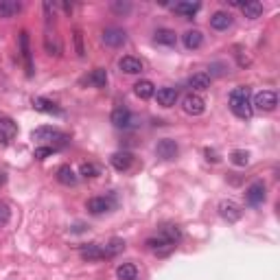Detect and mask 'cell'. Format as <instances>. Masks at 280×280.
<instances>
[{"label": "cell", "mask_w": 280, "mask_h": 280, "mask_svg": "<svg viewBox=\"0 0 280 280\" xmlns=\"http://www.w3.org/2000/svg\"><path fill=\"white\" fill-rule=\"evenodd\" d=\"M230 110L236 118H243V121H250L254 108H252V101H250V88H243L238 86L230 92Z\"/></svg>", "instance_id": "obj_1"}, {"label": "cell", "mask_w": 280, "mask_h": 280, "mask_svg": "<svg viewBox=\"0 0 280 280\" xmlns=\"http://www.w3.org/2000/svg\"><path fill=\"white\" fill-rule=\"evenodd\" d=\"M276 105H278V94L274 92V90H263V92H258L256 96H254L252 108H256L261 112H274Z\"/></svg>", "instance_id": "obj_2"}, {"label": "cell", "mask_w": 280, "mask_h": 280, "mask_svg": "<svg viewBox=\"0 0 280 280\" xmlns=\"http://www.w3.org/2000/svg\"><path fill=\"white\" fill-rule=\"evenodd\" d=\"M182 110H184L186 114H191V116H202V114L206 112V101H204L199 94L188 92V94L182 98Z\"/></svg>", "instance_id": "obj_3"}, {"label": "cell", "mask_w": 280, "mask_h": 280, "mask_svg": "<svg viewBox=\"0 0 280 280\" xmlns=\"http://www.w3.org/2000/svg\"><path fill=\"white\" fill-rule=\"evenodd\" d=\"M219 215L224 217L228 224H236V221L241 219L243 210H241V206H238L236 202H232V199H224V202H219Z\"/></svg>", "instance_id": "obj_4"}, {"label": "cell", "mask_w": 280, "mask_h": 280, "mask_svg": "<svg viewBox=\"0 0 280 280\" xmlns=\"http://www.w3.org/2000/svg\"><path fill=\"white\" fill-rule=\"evenodd\" d=\"M101 39H103V44H105V46L118 48V46H123V44L127 42V33L123 31V29H118V27H110V29H105V31H103Z\"/></svg>", "instance_id": "obj_5"}, {"label": "cell", "mask_w": 280, "mask_h": 280, "mask_svg": "<svg viewBox=\"0 0 280 280\" xmlns=\"http://www.w3.org/2000/svg\"><path fill=\"white\" fill-rule=\"evenodd\" d=\"M114 197H92L88 204H86V208L90 215H103V212H108L114 208Z\"/></svg>", "instance_id": "obj_6"}, {"label": "cell", "mask_w": 280, "mask_h": 280, "mask_svg": "<svg viewBox=\"0 0 280 280\" xmlns=\"http://www.w3.org/2000/svg\"><path fill=\"white\" fill-rule=\"evenodd\" d=\"M33 108L42 114H48V116H64V110L57 105L51 98H44V96H35L33 98Z\"/></svg>", "instance_id": "obj_7"}, {"label": "cell", "mask_w": 280, "mask_h": 280, "mask_svg": "<svg viewBox=\"0 0 280 280\" xmlns=\"http://www.w3.org/2000/svg\"><path fill=\"white\" fill-rule=\"evenodd\" d=\"M33 140H42V143H48V140H53V143H66L68 136H64L62 131H57L53 127H37V129H33Z\"/></svg>", "instance_id": "obj_8"}, {"label": "cell", "mask_w": 280, "mask_h": 280, "mask_svg": "<svg viewBox=\"0 0 280 280\" xmlns=\"http://www.w3.org/2000/svg\"><path fill=\"white\" fill-rule=\"evenodd\" d=\"M155 153H158V158H162V160H175L177 153H179V147H177L175 140L164 138L158 143V147H155Z\"/></svg>", "instance_id": "obj_9"}, {"label": "cell", "mask_w": 280, "mask_h": 280, "mask_svg": "<svg viewBox=\"0 0 280 280\" xmlns=\"http://www.w3.org/2000/svg\"><path fill=\"white\" fill-rule=\"evenodd\" d=\"M15 136H18V125L11 118L0 116V145H9Z\"/></svg>", "instance_id": "obj_10"}, {"label": "cell", "mask_w": 280, "mask_h": 280, "mask_svg": "<svg viewBox=\"0 0 280 280\" xmlns=\"http://www.w3.org/2000/svg\"><path fill=\"white\" fill-rule=\"evenodd\" d=\"M44 51H46V55H51V57H59L62 55V39L51 29H46V33H44Z\"/></svg>", "instance_id": "obj_11"}, {"label": "cell", "mask_w": 280, "mask_h": 280, "mask_svg": "<svg viewBox=\"0 0 280 280\" xmlns=\"http://www.w3.org/2000/svg\"><path fill=\"white\" fill-rule=\"evenodd\" d=\"M20 51H22V59H24V66H27V77H33V57H31V46H29V33L22 31L20 33Z\"/></svg>", "instance_id": "obj_12"}, {"label": "cell", "mask_w": 280, "mask_h": 280, "mask_svg": "<svg viewBox=\"0 0 280 280\" xmlns=\"http://www.w3.org/2000/svg\"><path fill=\"white\" fill-rule=\"evenodd\" d=\"M245 199H248L250 206H258L265 202V184L263 182H254L248 186V191H245Z\"/></svg>", "instance_id": "obj_13"}, {"label": "cell", "mask_w": 280, "mask_h": 280, "mask_svg": "<svg viewBox=\"0 0 280 280\" xmlns=\"http://www.w3.org/2000/svg\"><path fill=\"white\" fill-rule=\"evenodd\" d=\"M118 68H121V72H125V75H140V72H143V62H140L138 57L125 55V57H121Z\"/></svg>", "instance_id": "obj_14"}, {"label": "cell", "mask_w": 280, "mask_h": 280, "mask_svg": "<svg viewBox=\"0 0 280 280\" xmlns=\"http://www.w3.org/2000/svg\"><path fill=\"white\" fill-rule=\"evenodd\" d=\"M112 123H114V127H131L134 125V114H131L127 108H116L112 112Z\"/></svg>", "instance_id": "obj_15"}, {"label": "cell", "mask_w": 280, "mask_h": 280, "mask_svg": "<svg viewBox=\"0 0 280 280\" xmlns=\"http://www.w3.org/2000/svg\"><path fill=\"white\" fill-rule=\"evenodd\" d=\"M147 248H149L151 252H155L158 256H167L175 245L169 243L167 238H162V236H155V238H147Z\"/></svg>", "instance_id": "obj_16"}, {"label": "cell", "mask_w": 280, "mask_h": 280, "mask_svg": "<svg viewBox=\"0 0 280 280\" xmlns=\"http://www.w3.org/2000/svg\"><path fill=\"white\" fill-rule=\"evenodd\" d=\"M177 88H160L155 98H158V105L162 108H173V105L177 103Z\"/></svg>", "instance_id": "obj_17"}, {"label": "cell", "mask_w": 280, "mask_h": 280, "mask_svg": "<svg viewBox=\"0 0 280 280\" xmlns=\"http://www.w3.org/2000/svg\"><path fill=\"white\" fill-rule=\"evenodd\" d=\"M110 164H112V167L116 169V171H127L131 164H134V155H131L129 151H116V153H114L112 158H110Z\"/></svg>", "instance_id": "obj_18"}, {"label": "cell", "mask_w": 280, "mask_h": 280, "mask_svg": "<svg viewBox=\"0 0 280 280\" xmlns=\"http://www.w3.org/2000/svg\"><path fill=\"white\" fill-rule=\"evenodd\" d=\"M79 254L84 261H98V258H103V245L101 243H86V245H81Z\"/></svg>", "instance_id": "obj_19"}, {"label": "cell", "mask_w": 280, "mask_h": 280, "mask_svg": "<svg viewBox=\"0 0 280 280\" xmlns=\"http://www.w3.org/2000/svg\"><path fill=\"white\" fill-rule=\"evenodd\" d=\"M57 179H59L64 186H75L79 182V175L72 171L70 164H62V167L57 169Z\"/></svg>", "instance_id": "obj_20"}, {"label": "cell", "mask_w": 280, "mask_h": 280, "mask_svg": "<svg viewBox=\"0 0 280 280\" xmlns=\"http://www.w3.org/2000/svg\"><path fill=\"white\" fill-rule=\"evenodd\" d=\"M210 81H212V77L208 72H195V75L188 79V88L197 90V92H204V90L210 88Z\"/></svg>", "instance_id": "obj_21"}, {"label": "cell", "mask_w": 280, "mask_h": 280, "mask_svg": "<svg viewBox=\"0 0 280 280\" xmlns=\"http://www.w3.org/2000/svg\"><path fill=\"white\" fill-rule=\"evenodd\" d=\"M171 9L175 11V13H179V15H184L186 20H193L195 13L202 9V5L199 3H177V5H173Z\"/></svg>", "instance_id": "obj_22"}, {"label": "cell", "mask_w": 280, "mask_h": 280, "mask_svg": "<svg viewBox=\"0 0 280 280\" xmlns=\"http://www.w3.org/2000/svg\"><path fill=\"white\" fill-rule=\"evenodd\" d=\"M182 42H184V46L188 48V51H195V48H199L204 44V35H202V31L191 29L182 35Z\"/></svg>", "instance_id": "obj_23"}, {"label": "cell", "mask_w": 280, "mask_h": 280, "mask_svg": "<svg viewBox=\"0 0 280 280\" xmlns=\"http://www.w3.org/2000/svg\"><path fill=\"white\" fill-rule=\"evenodd\" d=\"M134 92H136L138 98H143V101H147V98L155 96V86H153V81L143 79V81H138V84L134 86Z\"/></svg>", "instance_id": "obj_24"}, {"label": "cell", "mask_w": 280, "mask_h": 280, "mask_svg": "<svg viewBox=\"0 0 280 280\" xmlns=\"http://www.w3.org/2000/svg\"><path fill=\"white\" fill-rule=\"evenodd\" d=\"M210 27L215 31H226L232 27V15L226 13V11H217L215 15L210 18Z\"/></svg>", "instance_id": "obj_25"}, {"label": "cell", "mask_w": 280, "mask_h": 280, "mask_svg": "<svg viewBox=\"0 0 280 280\" xmlns=\"http://www.w3.org/2000/svg\"><path fill=\"white\" fill-rule=\"evenodd\" d=\"M153 39H155V44H162V46H175L177 35H175V31H171V29H158Z\"/></svg>", "instance_id": "obj_26"}, {"label": "cell", "mask_w": 280, "mask_h": 280, "mask_svg": "<svg viewBox=\"0 0 280 280\" xmlns=\"http://www.w3.org/2000/svg\"><path fill=\"white\" fill-rule=\"evenodd\" d=\"M138 267L134 265V263H121L118 269H116V276L118 280H138Z\"/></svg>", "instance_id": "obj_27"}, {"label": "cell", "mask_w": 280, "mask_h": 280, "mask_svg": "<svg viewBox=\"0 0 280 280\" xmlns=\"http://www.w3.org/2000/svg\"><path fill=\"white\" fill-rule=\"evenodd\" d=\"M22 9L20 3H15V0H3L0 3V18H13V15H18Z\"/></svg>", "instance_id": "obj_28"}, {"label": "cell", "mask_w": 280, "mask_h": 280, "mask_svg": "<svg viewBox=\"0 0 280 280\" xmlns=\"http://www.w3.org/2000/svg\"><path fill=\"white\" fill-rule=\"evenodd\" d=\"M123 248H125L123 238H112L108 245H103V258H114L118 252H123Z\"/></svg>", "instance_id": "obj_29"}, {"label": "cell", "mask_w": 280, "mask_h": 280, "mask_svg": "<svg viewBox=\"0 0 280 280\" xmlns=\"http://www.w3.org/2000/svg\"><path fill=\"white\" fill-rule=\"evenodd\" d=\"M160 236H162V238H167L169 243L177 245L179 241H182V230H179L177 226H164V228H162V232H160Z\"/></svg>", "instance_id": "obj_30"}, {"label": "cell", "mask_w": 280, "mask_h": 280, "mask_svg": "<svg viewBox=\"0 0 280 280\" xmlns=\"http://www.w3.org/2000/svg\"><path fill=\"white\" fill-rule=\"evenodd\" d=\"M241 11H243V15L248 20H256V18H261V15H263V5L256 3V0H254V3H245L241 7Z\"/></svg>", "instance_id": "obj_31"}, {"label": "cell", "mask_w": 280, "mask_h": 280, "mask_svg": "<svg viewBox=\"0 0 280 280\" xmlns=\"http://www.w3.org/2000/svg\"><path fill=\"white\" fill-rule=\"evenodd\" d=\"M88 84H92L96 88H105V84H108V72H105V68H94L92 75L88 77Z\"/></svg>", "instance_id": "obj_32"}, {"label": "cell", "mask_w": 280, "mask_h": 280, "mask_svg": "<svg viewBox=\"0 0 280 280\" xmlns=\"http://www.w3.org/2000/svg\"><path fill=\"white\" fill-rule=\"evenodd\" d=\"M230 160H232V164H236V167H248L250 164V153L243 151V149H236L230 153Z\"/></svg>", "instance_id": "obj_33"}, {"label": "cell", "mask_w": 280, "mask_h": 280, "mask_svg": "<svg viewBox=\"0 0 280 280\" xmlns=\"http://www.w3.org/2000/svg\"><path fill=\"white\" fill-rule=\"evenodd\" d=\"M79 175L86 177V179H92V177L98 175V167H96V164H92V162H84L79 167Z\"/></svg>", "instance_id": "obj_34"}, {"label": "cell", "mask_w": 280, "mask_h": 280, "mask_svg": "<svg viewBox=\"0 0 280 280\" xmlns=\"http://www.w3.org/2000/svg\"><path fill=\"white\" fill-rule=\"evenodd\" d=\"M42 7H44V18H46L48 22H51V20L55 18V13H57V5L51 3V0H46V3H44Z\"/></svg>", "instance_id": "obj_35"}, {"label": "cell", "mask_w": 280, "mask_h": 280, "mask_svg": "<svg viewBox=\"0 0 280 280\" xmlns=\"http://www.w3.org/2000/svg\"><path fill=\"white\" fill-rule=\"evenodd\" d=\"M75 46H77V55L79 57H86V48H84V33L79 29L75 31Z\"/></svg>", "instance_id": "obj_36"}, {"label": "cell", "mask_w": 280, "mask_h": 280, "mask_svg": "<svg viewBox=\"0 0 280 280\" xmlns=\"http://www.w3.org/2000/svg\"><path fill=\"white\" fill-rule=\"evenodd\" d=\"M53 151H55V147H37V149H35V158L37 160H46L48 155H53Z\"/></svg>", "instance_id": "obj_37"}, {"label": "cell", "mask_w": 280, "mask_h": 280, "mask_svg": "<svg viewBox=\"0 0 280 280\" xmlns=\"http://www.w3.org/2000/svg\"><path fill=\"white\" fill-rule=\"evenodd\" d=\"M9 219H11V210H9V206H7V204H0V226L9 224Z\"/></svg>", "instance_id": "obj_38"}, {"label": "cell", "mask_w": 280, "mask_h": 280, "mask_svg": "<svg viewBox=\"0 0 280 280\" xmlns=\"http://www.w3.org/2000/svg\"><path fill=\"white\" fill-rule=\"evenodd\" d=\"M112 9L116 11V13H129V11H131V5H129V3H114Z\"/></svg>", "instance_id": "obj_39"}, {"label": "cell", "mask_w": 280, "mask_h": 280, "mask_svg": "<svg viewBox=\"0 0 280 280\" xmlns=\"http://www.w3.org/2000/svg\"><path fill=\"white\" fill-rule=\"evenodd\" d=\"M204 153H206V160H208V162H219L221 160L215 149H204Z\"/></svg>", "instance_id": "obj_40"}, {"label": "cell", "mask_w": 280, "mask_h": 280, "mask_svg": "<svg viewBox=\"0 0 280 280\" xmlns=\"http://www.w3.org/2000/svg\"><path fill=\"white\" fill-rule=\"evenodd\" d=\"M5 179H7V177H5V173H0V184H5Z\"/></svg>", "instance_id": "obj_41"}]
</instances>
